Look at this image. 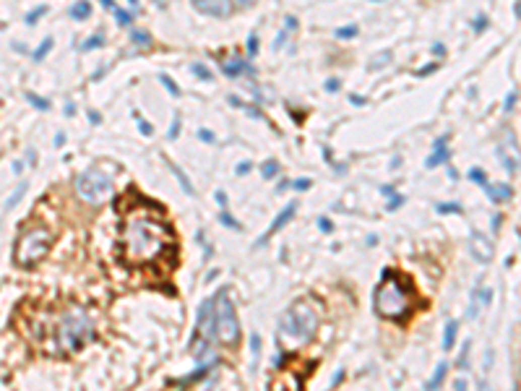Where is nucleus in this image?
Returning <instances> with one entry per match:
<instances>
[{
    "instance_id": "obj_56",
    "label": "nucleus",
    "mask_w": 521,
    "mask_h": 391,
    "mask_svg": "<svg viewBox=\"0 0 521 391\" xmlns=\"http://www.w3.org/2000/svg\"><path fill=\"white\" fill-rule=\"evenodd\" d=\"M342 375H344V370H336V375H334V381H331V386H336V383H339V381H342Z\"/></svg>"
},
{
    "instance_id": "obj_53",
    "label": "nucleus",
    "mask_w": 521,
    "mask_h": 391,
    "mask_svg": "<svg viewBox=\"0 0 521 391\" xmlns=\"http://www.w3.org/2000/svg\"><path fill=\"white\" fill-rule=\"evenodd\" d=\"M349 99H352V104H357V107H362V104H367V99H362V97H357V94H352Z\"/></svg>"
},
{
    "instance_id": "obj_50",
    "label": "nucleus",
    "mask_w": 521,
    "mask_h": 391,
    "mask_svg": "<svg viewBox=\"0 0 521 391\" xmlns=\"http://www.w3.org/2000/svg\"><path fill=\"white\" fill-rule=\"evenodd\" d=\"M380 190H383V196H386V199H394V196H396V190H394V185H383Z\"/></svg>"
},
{
    "instance_id": "obj_27",
    "label": "nucleus",
    "mask_w": 521,
    "mask_h": 391,
    "mask_svg": "<svg viewBox=\"0 0 521 391\" xmlns=\"http://www.w3.org/2000/svg\"><path fill=\"white\" fill-rule=\"evenodd\" d=\"M469 180H472V183H477V185H487V175H485L482 167H472L469 170Z\"/></svg>"
},
{
    "instance_id": "obj_48",
    "label": "nucleus",
    "mask_w": 521,
    "mask_h": 391,
    "mask_svg": "<svg viewBox=\"0 0 521 391\" xmlns=\"http://www.w3.org/2000/svg\"><path fill=\"white\" fill-rule=\"evenodd\" d=\"M433 55H438V57H443V55H446V47H443V44H440V42H435V44H433Z\"/></svg>"
},
{
    "instance_id": "obj_60",
    "label": "nucleus",
    "mask_w": 521,
    "mask_h": 391,
    "mask_svg": "<svg viewBox=\"0 0 521 391\" xmlns=\"http://www.w3.org/2000/svg\"><path fill=\"white\" fill-rule=\"evenodd\" d=\"M128 3H131V6H139V0H128Z\"/></svg>"
},
{
    "instance_id": "obj_47",
    "label": "nucleus",
    "mask_w": 521,
    "mask_h": 391,
    "mask_svg": "<svg viewBox=\"0 0 521 391\" xmlns=\"http://www.w3.org/2000/svg\"><path fill=\"white\" fill-rule=\"evenodd\" d=\"M318 227H320V230H326V232H331V230H334V224H331L329 219L320 217V219H318Z\"/></svg>"
},
{
    "instance_id": "obj_39",
    "label": "nucleus",
    "mask_w": 521,
    "mask_h": 391,
    "mask_svg": "<svg viewBox=\"0 0 521 391\" xmlns=\"http://www.w3.org/2000/svg\"><path fill=\"white\" fill-rule=\"evenodd\" d=\"M516 97H518L516 92H511L508 97H505V102H503V110H505V112H511V110H513V104H516Z\"/></svg>"
},
{
    "instance_id": "obj_18",
    "label": "nucleus",
    "mask_w": 521,
    "mask_h": 391,
    "mask_svg": "<svg viewBox=\"0 0 521 391\" xmlns=\"http://www.w3.org/2000/svg\"><path fill=\"white\" fill-rule=\"evenodd\" d=\"M456 334H459V323H456V321H448L446 329H443V350H446V352L456 344Z\"/></svg>"
},
{
    "instance_id": "obj_31",
    "label": "nucleus",
    "mask_w": 521,
    "mask_h": 391,
    "mask_svg": "<svg viewBox=\"0 0 521 391\" xmlns=\"http://www.w3.org/2000/svg\"><path fill=\"white\" fill-rule=\"evenodd\" d=\"M133 117H136V123H139V131L144 133V136H151V133H154V128H151V123H149V120H144V117H141V112H133Z\"/></svg>"
},
{
    "instance_id": "obj_55",
    "label": "nucleus",
    "mask_w": 521,
    "mask_h": 391,
    "mask_svg": "<svg viewBox=\"0 0 521 391\" xmlns=\"http://www.w3.org/2000/svg\"><path fill=\"white\" fill-rule=\"evenodd\" d=\"M99 3H102L107 11H112V8H115V0H99Z\"/></svg>"
},
{
    "instance_id": "obj_3",
    "label": "nucleus",
    "mask_w": 521,
    "mask_h": 391,
    "mask_svg": "<svg viewBox=\"0 0 521 391\" xmlns=\"http://www.w3.org/2000/svg\"><path fill=\"white\" fill-rule=\"evenodd\" d=\"M318 326H320V315L318 310L310 305V303H305V300H297V303H292L282 315H279V329H277V334H279V344L284 350H297L302 347V344H308L315 332H318Z\"/></svg>"
},
{
    "instance_id": "obj_9",
    "label": "nucleus",
    "mask_w": 521,
    "mask_h": 391,
    "mask_svg": "<svg viewBox=\"0 0 521 391\" xmlns=\"http://www.w3.org/2000/svg\"><path fill=\"white\" fill-rule=\"evenodd\" d=\"M469 253H472L480 264H490V261H493V255H495V248H493V243H490L487 235H482V232L474 230V232L469 235Z\"/></svg>"
},
{
    "instance_id": "obj_4",
    "label": "nucleus",
    "mask_w": 521,
    "mask_h": 391,
    "mask_svg": "<svg viewBox=\"0 0 521 391\" xmlns=\"http://www.w3.org/2000/svg\"><path fill=\"white\" fill-rule=\"evenodd\" d=\"M373 305L380 318L388 321H404L412 313V295L404 290V284L399 279H391V272H383V282L375 287L373 295Z\"/></svg>"
},
{
    "instance_id": "obj_24",
    "label": "nucleus",
    "mask_w": 521,
    "mask_h": 391,
    "mask_svg": "<svg viewBox=\"0 0 521 391\" xmlns=\"http://www.w3.org/2000/svg\"><path fill=\"white\" fill-rule=\"evenodd\" d=\"M219 222L224 224V227H229V230H242V224H240V222H235V219H232V214H229L227 209H222V212H219Z\"/></svg>"
},
{
    "instance_id": "obj_37",
    "label": "nucleus",
    "mask_w": 521,
    "mask_h": 391,
    "mask_svg": "<svg viewBox=\"0 0 521 391\" xmlns=\"http://www.w3.org/2000/svg\"><path fill=\"white\" fill-rule=\"evenodd\" d=\"M248 55H250V57L258 55V34H255V32L248 37Z\"/></svg>"
},
{
    "instance_id": "obj_32",
    "label": "nucleus",
    "mask_w": 521,
    "mask_h": 391,
    "mask_svg": "<svg viewBox=\"0 0 521 391\" xmlns=\"http://www.w3.org/2000/svg\"><path fill=\"white\" fill-rule=\"evenodd\" d=\"M190 71L196 73L198 79H204V81H211V79H214V76H211V71H209L206 66H201V63H193V66H190Z\"/></svg>"
},
{
    "instance_id": "obj_11",
    "label": "nucleus",
    "mask_w": 521,
    "mask_h": 391,
    "mask_svg": "<svg viewBox=\"0 0 521 391\" xmlns=\"http://www.w3.org/2000/svg\"><path fill=\"white\" fill-rule=\"evenodd\" d=\"M490 297H493V290H490V287H477V290H474V295H472V305H469V310H467L469 318H477L480 310L490 303Z\"/></svg>"
},
{
    "instance_id": "obj_28",
    "label": "nucleus",
    "mask_w": 521,
    "mask_h": 391,
    "mask_svg": "<svg viewBox=\"0 0 521 391\" xmlns=\"http://www.w3.org/2000/svg\"><path fill=\"white\" fill-rule=\"evenodd\" d=\"M102 44H104V37H102V34H94V37H89V39L81 44V50L89 52V50H94V47H102Z\"/></svg>"
},
{
    "instance_id": "obj_59",
    "label": "nucleus",
    "mask_w": 521,
    "mask_h": 391,
    "mask_svg": "<svg viewBox=\"0 0 521 391\" xmlns=\"http://www.w3.org/2000/svg\"><path fill=\"white\" fill-rule=\"evenodd\" d=\"M456 391H467V386H464V381H462V378L456 381Z\"/></svg>"
},
{
    "instance_id": "obj_38",
    "label": "nucleus",
    "mask_w": 521,
    "mask_h": 391,
    "mask_svg": "<svg viewBox=\"0 0 521 391\" xmlns=\"http://www.w3.org/2000/svg\"><path fill=\"white\" fill-rule=\"evenodd\" d=\"M198 139H201L204 144H214V141H217V139H214V133H211L209 128H201V131H198Z\"/></svg>"
},
{
    "instance_id": "obj_33",
    "label": "nucleus",
    "mask_w": 521,
    "mask_h": 391,
    "mask_svg": "<svg viewBox=\"0 0 521 391\" xmlns=\"http://www.w3.org/2000/svg\"><path fill=\"white\" fill-rule=\"evenodd\" d=\"M112 13H115V19H117V24H120V26H128V24L133 21V16H131V13H125V11H122V8H117V6L112 8Z\"/></svg>"
},
{
    "instance_id": "obj_36",
    "label": "nucleus",
    "mask_w": 521,
    "mask_h": 391,
    "mask_svg": "<svg viewBox=\"0 0 521 391\" xmlns=\"http://www.w3.org/2000/svg\"><path fill=\"white\" fill-rule=\"evenodd\" d=\"M44 13H47V8H44V6H39L34 13H26V19H24V21H26V24H37V21L44 16Z\"/></svg>"
},
{
    "instance_id": "obj_29",
    "label": "nucleus",
    "mask_w": 521,
    "mask_h": 391,
    "mask_svg": "<svg viewBox=\"0 0 521 391\" xmlns=\"http://www.w3.org/2000/svg\"><path fill=\"white\" fill-rule=\"evenodd\" d=\"M159 81L164 84V89H167V92H170L172 97H180V86H177V84H175L170 76H167V73H162V76H159Z\"/></svg>"
},
{
    "instance_id": "obj_41",
    "label": "nucleus",
    "mask_w": 521,
    "mask_h": 391,
    "mask_svg": "<svg viewBox=\"0 0 521 391\" xmlns=\"http://www.w3.org/2000/svg\"><path fill=\"white\" fill-rule=\"evenodd\" d=\"M402 204H404V196H399V193H396L394 199H391V204H388V212H396V209H399Z\"/></svg>"
},
{
    "instance_id": "obj_8",
    "label": "nucleus",
    "mask_w": 521,
    "mask_h": 391,
    "mask_svg": "<svg viewBox=\"0 0 521 391\" xmlns=\"http://www.w3.org/2000/svg\"><path fill=\"white\" fill-rule=\"evenodd\" d=\"M193 8L204 16H211V19H227L232 16V0H190Z\"/></svg>"
},
{
    "instance_id": "obj_15",
    "label": "nucleus",
    "mask_w": 521,
    "mask_h": 391,
    "mask_svg": "<svg viewBox=\"0 0 521 391\" xmlns=\"http://www.w3.org/2000/svg\"><path fill=\"white\" fill-rule=\"evenodd\" d=\"M448 159H451L448 149H446V146H435V152L425 159V167H427V170H435V167H440V164H446Z\"/></svg>"
},
{
    "instance_id": "obj_42",
    "label": "nucleus",
    "mask_w": 521,
    "mask_h": 391,
    "mask_svg": "<svg viewBox=\"0 0 521 391\" xmlns=\"http://www.w3.org/2000/svg\"><path fill=\"white\" fill-rule=\"evenodd\" d=\"M435 71H438V63H430V66L417 68V76H427V73H435Z\"/></svg>"
},
{
    "instance_id": "obj_34",
    "label": "nucleus",
    "mask_w": 521,
    "mask_h": 391,
    "mask_svg": "<svg viewBox=\"0 0 521 391\" xmlns=\"http://www.w3.org/2000/svg\"><path fill=\"white\" fill-rule=\"evenodd\" d=\"M440 214H462V204H438Z\"/></svg>"
},
{
    "instance_id": "obj_52",
    "label": "nucleus",
    "mask_w": 521,
    "mask_h": 391,
    "mask_svg": "<svg viewBox=\"0 0 521 391\" xmlns=\"http://www.w3.org/2000/svg\"><path fill=\"white\" fill-rule=\"evenodd\" d=\"M217 204H219L222 209H227V193H222V190L217 193Z\"/></svg>"
},
{
    "instance_id": "obj_23",
    "label": "nucleus",
    "mask_w": 521,
    "mask_h": 391,
    "mask_svg": "<svg viewBox=\"0 0 521 391\" xmlns=\"http://www.w3.org/2000/svg\"><path fill=\"white\" fill-rule=\"evenodd\" d=\"M131 39H133V44H139V47H149L151 44V34L141 32V29H131Z\"/></svg>"
},
{
    "instance_id": "obj_43",
    "label": "nucleus",
    "mask_w": 521,
    "mask_h": 391,
    "mask_svg": "<svg viewBox=\"0 0 521 391\" xmlns=\"http://www.w3.org/2000/svg\"><path fill=\"white\" fill-rule=\"evenodd\" d=\"M250 170H253V164H250V162H240L237 167H235V172H237V175H248Z\"/></svg>"
},
{
    "instance_id": "obj_45",
    "label": "nucleus",
    "mask_w": 521,
    "mask_h": 391,
    "mask_svg": "<svg viewBox=\"0 0 521 391\" xmlns=\"http://www.w3.org/2000/svg\"><path fill=\"white\" fill-rule=\"evenodd\" d=\"M485 26H487V16H477V21H474V32H485Z\"/></svg>"
},
{
    "instance_id": "obj_14",
    "label": "nucleus",
    "mask_w": 521,
    "mask_h": 391,
    "mask_svg": "<svg viewBox=\"0 0 521 391\" xmlns=\"http://www.w3.org/2000/svg\"><path fill=\"white\" fill-rule=\"evenodd\" d=\"M222 73L229 76V79H237V76H242V73H255V68L248 66V63H242V60H227V63H222Z\"/></svg>"
},
{
    "instance_id": "obj_26",
    "label": "nucleus",
    "mask_w": 521,
    "mask_h": 391,
    "mask_svg": "<svg viewBox=\"0 0 521 391\" xmlns=\"http://www.w3.org/2000/svg\"><path fill=\"white\" fill-rule=\"evenodd\" d=\"M360 34V29L355 24H349V26H342V29H336V37L339 39H352V37H357Z\"/></svg>"
},
{
    "instance_id": "obj_17",
    "label": "nucleus",
    "mask_w": 521,
    "mask_h": 391,
    "mask_svg": "<svg viewBox=\"0 0 521 391\" xmlns=\"http://www.w3.org/2000/svg\"><path fill=\"white\" fill-rule=\"evenodd\" d=\"M89 16H91V3H89V0H79V3L71 8V19L73 21H86Z\"/></svg>"
},
{
    "instance_id": "obj_22",
    "label": "nucleus",
    "mask_w": 521,
    "mask_h": 391,
    "mask_svg": "<svg viewBox=\"0 0 521 391\" xmlns=\"http://www.w3.org/2000/svg\"><path fill=\"white\" fill-rule=\"evenodd\" d=\"M260 175H264L266 180L277 177V175H279V162H277V159H266L264 164H260Z\"/></svg>"
},
{
    "instance_id": "obj_51",
    "label": "nucleus",
    "mask_w": 521,
    "mask_h": 391,
    "mask_svg": "<svg viewBox=\"0 0 521 391\" xmlns=\"http://www.w3.org/2000/svg\"><path fill=\"white\" fill-rule=\"evenodd\" d=\"M76 115V104L73 102H66V117H73Z\"/></svg>"
},
{
    "instance_id": "obj_35",
    "label": "nucleus",
    "mask_w": 521,
    "mask_h": 391,
    "mask_svg": "<svg viewBox=\"0 0 521 391\" xmlns=\"http://www.w3.org/2000/svg\"><path fill=\"white\" fill-rule=\"evenodd\" d=\"M177 136H180V115H175V117H172L170 131H167V139H170V141H175Z\"/></svg>"
},
{
    "instance_id": "obj_20",
    "label": "nucleus",
    "mask_w": 521,
    "mask_h": 391,
    "mask_svg": "<svg viewBox=\"0 0 521 391\" xmlns=\"http://www.w3.org/2000/svg\"><path fill=\"white\" fill-rule=\"evenodd\" d=\"M446 370H448V365L446 363H440L438 368H435V373H433V378L427 381V386H425V391H435L440 383H443V378H446Z\"/></svg>"
},
{
    "instance_id": "obj_12",
    "label": "nucleus",
    "mask_w": 521,
    "mask_h": 391,
    "mask_svg": "<svg viewBox=\"0 0 521 391\" xmlns=\"http://www.w3.org/2000/svg\"><path fill=\"white\" fill-rule=\"evenodd\" d=\"M485 188H487L490 201H495V204H505L513 199V188L508 183H487Z\"/></svg>"
},
{
    "instance_id": "obj_57",
    "label": "nucleus",
    "mask_w": 521,
    "mask_h": 391,
    "mask_svg": "<svg viewBox=\"0 0 521 391\" xmlns=\"http://www.w3.org/2000/svg\"><path fill=\"white\" fill-rule=\"evenodd\" d=\"M26 154H29V157H26L29 162H32V164H37V152H34V149H32V152H26Z\"/></svg>"
},
{
    "instance_id": "obj_21",
    "label": "nucleus",
    "mask_w": 521,
    "mask_h": 391,
    "mask_svg": "<svg viewBox=\"0 0 521 391\" xmlns=\"http://www.w3.org/2000/svg\"><path fill=\"white\" fill-rule=\"evenodd\" d=\"M52 44H55V42H52V37H44V39L39 42V47H37V50H34V55H32L34 63H42V60L47 57V52L52 50Z\"/></svg>"
},
{
    "instance_id": "obj_40",
    "label": "nucleus",
    "mask_w": 521,
    "mask_h": 391,
    "mask_svg": "<svg viewBox=\"0 0 521 391\" xmlns=\"http://www.w3.org/2000/svg\"><path fill=\"white\" fill-rule=\"evenodd\" d=\"M26 190V185H19V190L13 193V199H8V204H6V209H11V206H16L19 204V199H21V193Z\"/></svg>"
},
{
    "instance_id": "obj_25",
    "label": "nucleus",
    "mask_w": 521,
    "mask_h": 391,
    "mask_svg": "<svg viewBox=\"0 0 521 391\" xmlns=\"http://www.w3.org/2000/svg\"><path fill=\"white\" fill-rule=\"evenodd\" d=\"M386 63H391V52H388V50H383L380 55H375V57L370 60V71H378L380 66H386Z\"/></svg>"
},
{
    "instance_id": "obj_30",
    "label": "nucleus",
    "mask_w": 521,
    "mask_h": 391,
    "mask_svg": "<svg viewBox=\"0 0 521 391\" xmlns=\"http://www.w3.org/2000/svg\"><path fill=\"white\" fill-rule=\"evenodd\" d=\"M229 104H232V107H245V110H248L253 117H260V110H258V107H253V104H245V102H242V99H237V97H229Z\"/></svg>"
},
{
    "instance_id": "obj_2",
    "label": "nucleus",
    "mask_w": 521,
    "mask_h": 391,
    "mask_svg": "<svg viewBox=\"0 0 521 391\" xmlns=\"http://www.w3.org/2000/svg\"><path fill=\"white\" fill-rule=\"evenodd\" d=\"M198 329L209 332L214 339H219L227 347L240 342V321H237L232 300L227 295V287L214 297L204 300V305L198 308Z\"/></svg>"
},
{
    "instance_id": "obj_16",
    "label": "nucleus",
    "mask_w": 521,
    "mask_h": 391,
    "mask_svg": "<svg viewBox=\"0 0 521 391\" xmlns=\"http://www.w3.org/2000/svg\"><path fill=\"white\" fill-rule=\"evenodd\" d=\"M164 164H167V167H170V170H172V175L177 177V183L182 185V190H185L188 196H196V190H193V183H190V180L185 177V172H182V170L177 167V164H175L172 159H167V157H164Z\"/></svg>"
},
{
    "instance_id": "obj_54",
    "label": "nucleus",
    "mask_w": 521,
    "mask_h": 391,
    "mask_svg": "<svg viewBox=\"0 0 521 391\" xmlns=\"http://www.w3.org/2000/svg\"><path fill=\"white\" fill-rule=\"evenodd\" d=\"M235 3H237V8H250L255 0H235Z\"/></svg>"
},
{
    "instance_id": "obj_1",
    "label": "nucleus",
    "mask_w": 521,
    "mask_h": 391,
    "mask_svg": "<svg viewBox=\"0 0 521 391\" xmlns=\"http://www.w3.org/2000/svg\"><path fill=\"white\" fill-rule=\"evenodd\" d=\"M175 235L172 227L159 217L133 212L122 219L120 235H117V253L125 266H149L157 264L162 255L172 248Z\"/></svg>"
},
{
    "instance_id": "obj_58",
    "label": "nucleus",
    "mask_w": 521,
    "mask_h": 391,
    "mask_svg": "<svg viewBox=\"0 0 521 391\" xmlns=\"http://www.w3.org/2000/svg\"><path fill=\"white\" fill-rule=\"evenodd\" d=\"M55 144H57V146L66 144V136H63V133H57V136H55Z\"/></svg>"
},
{
    "instance_id": "obj_5",
    "label": "nucleus",
    "mask_w": 521,
    "mask_h": 391,
    "mask_svg": "<svg viewBox=\"0 0 521 391\" xmlns=\"http://www.w3.org/2000/svg\"><path fill=\"white\" fill-rule=\"evenodd\" d=\"M115 170L112 164H94V167H86L79 177H76V190L86 204H104L112 196L115 188Z\"/></svg>"
},
{
    "instance_id": "obj_49",
    "label": "nucleus",
    "mask_w": 521,
    "mask_h": 391,
    "mask_svg": "<svg viewBox=\"0 0 521 391\" xmlns=\"http://www.w3.org/2000/svg\"><path fill=\"white\" fill-rule=\"evenodd\" d=\"M89 123H94V125H99V123H102V115H99V112H94V110H91V112H89Z\"/></svg>"
},
{
    "instance_id": "obj_19",
    "label": "nucleus",
    "mask_w": 521,
    "mask_h": 391,
    "mask_svg": "<svg viewBox=\"0 0 521 391\" xmlns=\"http://www.w3.org/2000/svg\"><path fill=\"white\" fill-rule=\"evenodd\" d=\"M24 97H26V102L32 104V107H37L39 112H47V110L52 107V102H50V99H44V97H39L37 92H26Z\"/></svg>"
},
{
    "instance_id": "obj_10",
    "label": "nucleus",
    "mask_w": 521,
    "mask_h": 391,
    "mask_svg": "<svg viewBox=\"0 0 521 391\" xmlns=\"http://www.w3.org/2000/svg\"><path fill=\"white\" fill-rule=\"evenodd\" d=\"M295 212H297V204H295V201H292V204H287V206H284V212H279V214H277V219L271 222V227H269V230H266L264 235H260V240H258V243H255V248H260V245H266L269 240H271L274 235H277V232H279V230L284 227V224H289V219L295 217Z\"/></svg>"
},
{
    "instance_id": "obj_7",
    "label": "nucleus",
    "mask_w": 521,
    "mask_h": 391,
    "mask_svg": "<svg viewBox=\"0 0 521 391\" xmlns=\"http://www.w3.org/2000/svg\"><path fill=\"white\" fill-rule=\"evenodd\" d=\"M52 248V232L47 227H32L21 232V237L16 240V248H13V258L21 269H29L39 264L44 255Z\"/></svg>"
},
{
    "instance_id": "obj_13",
    "label": "nucleus",
    "mask_w": 521,
    "mask_h": 391,
    "mask_svg": "<svg viewBox=\"0 0 521 391\" xmlns=\"http://www.w3.org/2000/svg\"><path fill=\"white\" fill-rule=\"evenodd\" d=\"M214 365H217V360H214V357H209L206 363H201V368H196L190 375H185V378H180V381H172V383H177L180 388H185V386H190V383H196V381H201V378H204V375H206V373H209Z\"/></svg>"
},
{
    "instance_id": "obj_46",
    "label": "nucleus",
    "mask_w": 521,
    "mask_h": 391,
    "mask_svg": "<svg viewBox=\"0 0 521 391\" xmlns=\"http://www.w3.org/2000/svg\"><path fill=\"white\" fill-rule=\"evenodd\" d=\"M339 86H342L339 79H329V81H326V89H329V92H339Z\"/></svg>"
},
{
    "instance_id": "obj_6",
    "label": "nucleus",
    "mask_w": 521,
    "mask_h": 391,
    "mask_svg": "<svg viewBox=\"0 0 521 391\" xmlns=\"http://www.w3.org/2000/svg\"><path fill=\"white\" fill-rule=\"evenodd\" d=\"M91 337H94V323H91V318H89L81 308H73V310L63 313V318L57 321L55 342H57L60 352H76V350H81Z\"/></svg>"
},
{
    "instance_id": "obj_44",
    "label": "nucleus",
    "mask_w": 521,
    "mask_h": 391,
    "mask_svg": "<svg viewBox=\"0 0 521 391\" xmlns=\"http://www.w3.org/2000/svg\"><path fill=\"white\" fill-rule=\"evenodd\" d=\"M310 185H313V183H310L308 177H305V180H295V183H292V188H295V190H308Z\"/></svg>"
}]
</instances>
